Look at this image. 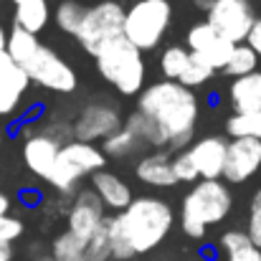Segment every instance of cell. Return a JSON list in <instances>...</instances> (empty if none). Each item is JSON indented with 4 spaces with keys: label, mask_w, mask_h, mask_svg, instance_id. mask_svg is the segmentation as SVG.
<instances>
[{
    "label": "cell",
    "mask_w": 261,
    "mask_h": 261,
    "mask_svg": "<svg viewBox=\"0 0 261 261\" xmlns=\"http://www.w3.org/2000/svg\"><path fill=\"white\" fill-rule=\"evenodd\" d=\"M175 223L173 205L158 195L135 198L122 213L107 216L112 259L127 261L137 254H147L165 241Z\"/></svg>",
    "instance_id": "obj_1"
},
{
    "label": "cell",
    "mask_w": 261,
    "mask_h": 261,
    "mask_svg": "<svg viewBox=\"0 0 261 261\" xmlns=\"http://www.w3.org/2000/svg\"><path fill=\"white\" fill-rule=\"evenodd\" d=\"M137 112L152 119L168 137V147L180 152L193 142L200 104L193 89L163 79L137 94Z\"/></svg>",
    "instance_id": "obj_2"
},
{
    "label": "cell",
    "mask_w": 261,
    "mask_h": 261,
    "mask_svg": "<svg viewBox=\"0 0 261 261\" xmlns=\"http://www.w3.org/2000/svg\"><path fill=\"white\" fill-rule=\"evenodd\" d=\"M5 54L10 56V61L15 66H20L31 84L56 91V94H71L76 91V71L71 69V64L59 56L54 48H48L46 43L38 41L36 33H28L18 25H13L8 31V43H5Z\"/></svg>",
    "instance_id": "obj_3"
},
{
    "label": "cell",
    "mask_w": 261,
    "mask_h": 261,
    "mask_svg": "<svg viewBox=\"0 0 261 261\" xmlns=\"http://www.w3.org/2000/svg\"><path fill=\"white\" fill-rule=\"evenodd\" d=\"M233 208V193L223 180H198L182 198L180 226L185 236L203 239L211 226L223 223Z\"/></svg>",
    "instance_id": "obj_4"
},
{
    "label": "cell",
    "mask_w": 261,
    "mask_h": 261,
    "mask_svg": "<svg viewBox=\"0 0 261 261\" xmlns=\"http://www.w3.org/2000/svg\"><path fill=\"white\" fill-rule=\"evenodd\" d=\"M96 71L99 76L122 96H137L145 89L147 66L140 48H135L124 36L112 41L107 48H101L96 56Z\"/></svg>",
    "instance_id": "obj_5"
},
{
    "label": "cell",
    "mask_w": 261,
    "mask_h": 261,
    "mask_svg": "<svg viewBox=\"0 0 261 261\" xmlns=\"http://www.w3.org/2000/svg\"><path fill=\"white\" fill-rule=\"evenodd\" d=\"M173 23L170 0H135L124 10V38L145 51H155Z\"/></svg>",
    "instance_id": "obj_6"
},
{
    "label": "cell",
    "mask_w": 261,
    "mask_h": 261,
    "mask_svg": "<svg viewBox=\"0 0 261 261\" xmlns=\"http://www.w3.org/2000/svg\"><path fill=\"white\" fill-rule=\"evenodd\" d=\"M104 165H107V158H104V152L96 145L79 142V140H69V142L61 145L59 158H56V165H54V170H51L46 182L56 193L71 195L76 190V185L87 175L104 170Z\"/></svg>",
    "instance_id": "obj_7"
},
{
    "label": "cell",
    "mask_w": 261,
    "mask_h": 261,
    "mask_svg": "<svg viewBox=\"0 0 261 261\" xmlns=\"http://www.w3.org/2000/svg\"><path fill=\"white\" fill-rule=\"evenodd\" d=\"M124 10L122 0H89L87 15L76 33L79 46L89 56H96L112 41L124 36Z\"/></svg>",
    "instance_id": "obj_8"
},
{
    "label": "cell",
    "mask_w": 261,
    "mask_h": 261,
    "mask_svg": "<svg viewBox=\"0 0 261 261\" xmlns=\"http://www.w3.org/2000/svg\"><path fill=\"white\" fill-rule=\"evenodd\" d=\"M256 13L249 0H213L205 10V23L231 43H244Z\"/></svg>",
    "instance_id": "obj_9"
},
{
    "label": "cell",
    "mask_w": 261,
    "mask_h": 261,
    "mask_svg": "<svg viewBox=\"0 0 261 261\" xmlns=\"http://www.w3.org/2000/svg\"><path fill=\"white\" fill-rule=\"evenodd\" d=\"M122 124L124 119L117 107H112L109 101H91L71 122V137L79 142H89V145L104 142L109 135L122 129Z\"/></svg>",
    "instance_id": "obj_10"
},
{
    "label": "cell",
    "mask_w": 261,
    "mask_h": 261,
    "mask_svg": "<svg viewBox=\"0 0 261 261\" xmlns=\"http://www.w3.org/2000/svg\"><path fill=\"white\" fill-rule=\"evenodd\" d=\"M107 208L101 205V200L96 198V193L87 188V190H79L66 211V231H71L76 239L89 241L107 221Z\"/></svg>",
    "instance_id": "obj_11"
},
{
    "label": "cell",
    "mask_w": 261,
    "mask_h": 261,
    "mask_svg": "<svg viewBox=\"0 0 261 261\" xmlns=\"http://www.w3.org/2000/svg\"><path fill=\"white\" fill-rule=\"evenodd\" d=\"M261 170V142L259 140H231L226 147V165L221 180L226 185H241Z\"/></svg>",
    "instance_id": "obj_12"
},
{
    "label": "cell",
    "mask_w": 261,
    "mask_h": 261,
    "mask_svg": "<svg viewBox=\"0 0 261 261\" xmlns=\"http://www.w3.org/2000/svg\"><path fill=\"white\" fill-rule=\"evenodd\" d=\"M185 43H188L185 48H188L190 54H198L200 59H205L216 71H221V69L226 66V61H228V56L233 54V46H236V43L226 41L221 33H216L205 20H203V23H195V25L188 31Z\"/></svg>",
    "instance_id": "obj_13"
},
{
    "label": "cell",
    "mask_w": 261,
    "mask_h": 261,
    "mask_svg": "<svg viewBox=\"0 0 261 261\" xmlns=\"http://www.w3.org/2000/svg\"><path fill=\"white\" fill-rule=\"evenodd\" d=\"M64 142H59L54 135H48L46 129H33L25 140H23V163L31 173L41 180H48V175L56 165L59 150Z\"/></svg>",
    "instance_id": "obj_14"
},
{
    "label": "cell",
    "mask_w": 261,
    "mask_h": 261,
    "mask_svg": "<svg viewBox=\"0 0 261 261\" xmlns=\"http://www.w3.org/2000/svg\"><path fill=\"white\" fill-rule=\"evenodd\" d=\"M226 147H228V140L218 135H208V137H200L198 142H190L188 150L193 155L200 180H221L223 165H226Z\"/></svg>",
    "instance_id": "obj_15"
},
{
    "label": "cell",
    "mask_w": 261,
    "mask_h": 261,
    "mask_svg": "<svg viewBox=\"0 0 261 261\" xmlns=\"http://www.w3.org/2000/svg\"><path fill=\"white\" fill-rule=\"evenodd\" d=\"M91 190L96 193L101 205L114 211V213H122L135 200L132 188L127 185V180L119 177L117 173H109V170H99V173L91 175Z\"/></svg>",
    "instance_id": "obj_16"
},
{
    "label": "cell",
    "mask_w": 261,
    "mask_h": 261,
    "mask_svg": "<svg viewBox=\"0 0 261 261\" xmlns=\"http://www.w3.org/2000/svg\"><path fill=\"white\" fill-rule=\"evenodd\" d=\"M135 175L147 188H173V185H177V177L173 173V158L165 150H155V152L140 158L137 165H135Z\"/></svg>",
    "instance_id": "obj_17"
},
{
    "label": "cell",
    "mask_w": 261,
    "mask_h": 261,
    "mask_svg": "<svg viewBox=\"0 0 261 261\" xmlns=\"http://www.w3.org/2000/svg\"><path fill=\"white\" fill-rule=\"evenodd\" d=\"M28 87H31L28 74L20 66H15V64H10L0 74V117H10V114L18 112Z\"/></svg>",
    "instance_id": "obj_18"
},
{
    "label": "cell",
    "mask_w": 261,
    "mask_h": 261,
    "mask_svg": "<svg viewBox=\"0 0 261 261\" xmlns=\"http://www.w3.org/2000/svg\"><path fill=\"white\" fill-rule=\"evenodd\" d=\"M228 104L233 114H246L261 109V74L254 71L249 76H239L228 87Z\"/></svg>",
    "instance_id": "obj_19"
},
{
    "label": "cell",
    "mask_w": 261,
    "mask_h": 261,
    "mask_svg": "<svg viewBox=\"0 0 261 261\" xmlns=\"http://www.w3.org/2000/svg\"><path fill=\"white\" fill-rule=\"evenodd\" d=\"M15 5L13 13V25L28 31V33H41L48 20H51V5L48 0H10Z\"/></svg>",
    "instance_id": "obj_20"
},
{
    "label": "cell",
    "mask_w": 261,
    "mask_h": 261,
    "mask_svg": "<svg viewBox=\"0 0 261 261\" xmlns=\"http://www.w3.org/2000/svg\"><path fill=\"white\" fill-rule=\"evenodd\" d=\"M122 127H127L145 147H152V150H168V137L163 135V129L152 122V119H147L145 114H140L137 109L124 119V124Z\"/></svg>",
    "instance_id": "obj_21"
},
{
    "label": "cell",
    "mask_w": 261,
    "mask_h": 261,
    "mask_svg": "<svg viewBox=\"0 0 261 261\" xmlns=\"http://www.w3.org/2000/svg\"><path fill=\"white\" fill-rule=\"evenodd\" d=\"M87 5H89V0H56V8H54L56 28L61 33L76 38V33L82 28V20L87 15Z\"/></svg>",
    "instance_id": "obj_22"
},
{
    "label": "cell",
    "mask_w": 261,
    "mask_h": 261,
    "mask_svg": "<svg viewBox=\"0 0 261 261\" xmlns=\"http://www.w3.org/2000/svg\"><path fill=\"white\" fill-rule=\"evenodd\" d=\"M221 249L228 261H261V249L251 244L246 231H226L221 236Z\"/></svg>",
    "instance_id": "obj_23"
},
{
    "label": "cell",
    "mask_w": 261,
    "mask_h": 261,
    "mask_svg": "<svg viewBox=\"0 0 261 261\" xmlns=\"http://www.w3.org/2000/svg\"><path fill=\"white\" fill-rule=\"evenodd\" d=\"M145 145L127 129V127H122V129H117L114 135H109L104 142H101V152H104V158H114V160H122V158H132L135 152H140Z\"/></svg>",
    "instance_id": "obj_24"
},
{
    "label": "cell",
    "mask_w": 261,
    "mask_h": 261,
    "mask_svg": "<svg viewBox=\"0 0 261 261\" xmlns=\"http://www.w3.org/2000/svg\"><path fill=\"white\" fill-rule=\"evenodd\" d=\"M259 69V56L254 54V48H249L246 43H236L233 46V54L228 56L226 66L221 69L226 76L231 79H239V76H249Z\"/></svg>",
    "instance_id": "obj_25"
},
{
    "label": "cell",
    "mask_w": 261,
    "mask_h": 261,
    "mask_svg": "<svg viewBox=\"0 0 261 261\" xmlns=\"http://www.w3.org/2000/svg\"><path fill=\"white\" fill-rule=\"evenodd\" d=\"M226 135L231 140L246 137V140H259L261 142V109L246 112V114H231L226 119Z\"/></svg>",
    "instance_id": "obj_26"
},
{
    "label": "cell",
    "mask_w": 261,
    "mask_h": 261,
    "mask_svg": "<svg viewBox=\"0 0 261 261\" xmlns=\"http://www.w3.org/2000/svg\"><path fill=\"white\" fill-rule=\"evenodd\" d=\"M51 256L56 261H89L87 259V241L76 239L71 231H64L51 244Z\"/></svg>",
    "instance_id": "obj_27"
},
{
    "label": "cell",
    "mask_w": 261,
    "mask_h": 261,
    "mask_svg": "<svg viewBox=\"0 0 261 261\" xmlns=\"http://www.w3.org/2000/svg\"><path fill=\"white\" fill-rule=\"evenodd\" d=\"M213 74H216V69L205 59H200L198 54H190L188 66H185V71H182V76H180L177 84H182V87H188V89H200L203 84H208L213 79Z\"/></svg>",
    "instance_id": "obj_28"
},
{
    "label": "cell",
    "mask_w": 261,
    "mask_h": 261,
    "mask_svg": "<svg viewBox=\"0 0 261 261\" xmlns=\"http://www.w3.org/2000/svg\"><path fill=\"white\" fill-rule=\"evenodd\" d=\"M188 59H190V51L185 46H168L160 56V71L168 82H180L185 66H188Z\"/></svg>",
    "instance_id": "obj_29"
},
{
    "label": "cell",
    "mask_w": 261,
    "mask_h": 261,
    "mask_svg": "<svg viewBox=\"0 0 261 261\" xmlns=\"http://www.w3.org/2000/svg\"><path fill=\"white\" fill-rule=\"evenodd\" d=\"M87 259L89 261H109L112 259V246H109V231H107V221L104 226L87 241Z\"/></svg>",
    "instance_id": "obj_30"
},
{
    "label": "cell",
    "mask_w": 261,
    "mask_h": 261,
    "mask_svg": "<svg viewBox=\"0 0 261 261\" xmlns=\"http://www.w3.org/2000/svg\"><path fill=\"white\" fill-rule=\"evenodd\" d=\"M173 173H175V177H177V182H198V180H200V177H198V168H195L193 155H190L188 147L180 150L173 158Z\"/></svg>",
    "instance_id": "obj_31"
},
{
    "label": "cell",
    "mask_w": 261,
    "mask_h": 261,
    "mask_svg": "<svg viewBox=\"0 0 261 261\" xmlns=\"http://www.w3.org/2000/svg\"><path fill=\"white\" fill-rule=\"evenodd\" d=\"M246 236L251 239V244L261 249V188L254 193L251 205H249V221H246Z\"/></svg>",
    "instance_id": "obj_32"
},
{
    "label": "cell",
    "mask_w": 261,
    "mask_h": 261,
    "mask_svg": "<svg viewBox=\"0 0 261 261\" xmlns=\"http://www.w3.org/2000/svg\"><path fill=\"white\" fill-rule=\"evenodd\" d=\"M20 236H23V221L13 218V216H3L0 218V241L3 244H13Z\"/></svg>",
    "instance_id": "obj_33"
},
{
    "label": "cell",
    "mask_w": 261,
    "mask_h": 261,
    "mask_svg": "<svg viewBox=\"0 0 261 261\" xmlns=\"http://www.w3.org/2000/svg\"><path fill=\"white\" fill-rule=\"evenodd\" d=\"M249 48H254V54L259 56L261 61V18L254 20V25H251V31H249V36H246V41H244Z\"/></svg>",
    "instance_id": "obj_34"
},
{
    "label": "cell",
    "mask_w": 261,
    "mask_h": 261,
    "mask_svg": "<svg viewBox=\"0 0 261 261\" xmlns=\"http://www.w3.org/2000/svg\"><path fill=\"white\" fill-rule=\"evenodd\" d=\"M13 244H3L0 241V261H13Z\"/></svg>",
    "instance_id": "obj_35"
},
{
    "label": "cell",
    "mask_w": 261,
    "mask_h": 261,
    "mask_svg": "<svg viewBox=\"0 0 261 261\" xmlns=\"http://www.w3.org/2000/svg\"><path fill=\"white\" fill-rule=\"evenodd\" d=\"M8 211H10V198L5 193H0V218L8 216Z\"/></svg>",
    "instance_id": "obj_36"
},
{
    "label": "cell",
    "mask_w": 261,
    "mask_h": 261,
    "mask_svg": "<svg viewBox=\"0 0 261 261\" xmlns=\"http://www.w3.org/2000/svg\"><path fill=\"white\" fill-rule=\"evenodd\" d=\"M10 64H13V61H10V56H8L5 51H0V74H3V71H5Z\"/></svg>",
    "instance_id": "obj_37"
},
{
    "label": "cell",
    "mask_w": 261,
    "mask_h": 261,
    "mask_svg": "<svg viewBox=\"0 0 261 261\" xmlns=\"http://www.w3.org/2000/svg\"><path fill=\"white\" fill-rule=\"evenodd\" d=\"M5 43H8V31H5L3 23H0V51H5Z\"/></svg>",
    "instance_id": "obj_38"
},
{
    "label": "cell",
    "mask_w": 261,
    "mask_h": 261,
    "mask_svg": "<svg viewBox=\"0 0 261 261\" xmlns=\"http://www.w3.org/2000/svg\"><path fill=\"white\" fill-rule=\"evenodd\" d=\"M190 3H193L195 8H200V10H208V5H211L213 0H190Z\"/></svg>",
    "instance_id": "obj_39"
},
{
    "label": "cell",
    "mask_w": 261,
    "mask_h": 261,
    "mask_svg": "<svg viewBox=\"0 0 261 261\" xmlns=\"http://www.w3.org/2000/svg\"><path fill=\"white\" fill-rule=\"evenodd\" d=\"M31 261H56L51 254H41V256H36V259H31Z\"/></svg>",
    "instance_id": "obj_40"
}]
</instances>
